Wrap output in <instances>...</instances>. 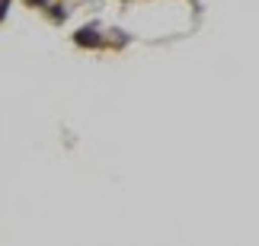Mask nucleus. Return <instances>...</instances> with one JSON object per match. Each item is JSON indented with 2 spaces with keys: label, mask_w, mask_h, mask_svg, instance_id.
<instances>
[{
  "label": "nucleus",
  "mask_w": 259,
  "mask_h": 246,
  "mask_svg": "<svg viewBox=\"0 0 259 246\" xmlns=\"http://www.w3.org/2000/svg\"><path fill=\"white\" fill-rule=\"evenodd\" d=\"M77 42H80V45H96L99 38H96L93 29H80V32H77Z\"/></svg>",
  "instance_id": "nucleus-1"
}]
</instances>
